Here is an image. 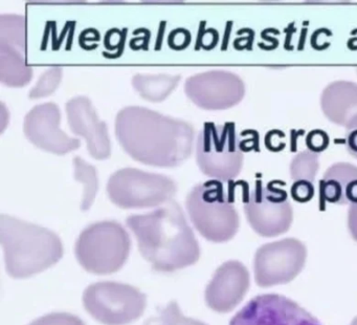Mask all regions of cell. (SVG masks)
Instances as JSON below:
<instances>
[{
    "instance_id": "6",
    "label": "cell",
    "mask_w": 357,
    "mask_h": 325,
    "mask_svg": "<svg viewBox=\"0 0 357 325\" xmlns=\"http://www.w3.org/2000/svg\"><path fill=\"white\" fill-rule=\"evenodd\" d=\"M196 161L199 169L213 180H235L243 167L244 157L234 123L204 124L196 143Z\"/></svg>"
},
{
    "instance_id": "1",
    "label": "cell",
    "mask_w": 357,
    "mask_h": 325,
    "mask_svg": "<svg viewBox=\"0 0 357 325\" xmlns=\"http://www.w3.org/2000/svg\"><path fill=\"white\" fill-rule=\"evenodd\" d=\"M116 136L125 152L146 165L174 168L193 150L194 128L189 122L142 106L121 109Z\"/></svg>"
},
{
    "instance_id": "29",
    "label": "cell",
    "mask_w": 357,
    "mask_h": 325,
    "mask_svg": "<svg viewBox=\"0 0 357 325\" xmlns=\"http://www.w3.org/2000/svg\"><path fill=\"white\" fill-rule=\"evenodd\" d=\"M348 226L351 236L357 243V203L350 205L348 213Z\"/></svg>"
},
{
    "instance_id": "8",
    "label": "cell",
    "mask_w": 357,
    "mask_h": 325,
    "mask_svg": "<svg viewBox=\"0 0 357 325\" xmlns=\"http://www.w3.org/2000/svg\"><path fill=\"white\" fill-rule=\"evenodd\" d=\"M83 305L102 324L126 325L144 314L147 298L132 285L103 281L85 289Z\"/></svg>"
},
{
    "instance_id": "22",
    "label": "cell",
    "mask_w": 357,
    "mask_h": 325,
    "mask_svg": "<svg viewBox=\"0 0 357 325\" xmlns=\"http://www.w3.org/2000/svg\"><path fill=\"white\" fill-rule=\"evenodd\" d=\"M319 167V153L310 150L302 151L292 159L290 174L294 182L307 180L312 182Z\"/></svg>"
},
{
    "instance_id": "30",
    "label": "cell",
    "mask_w": 357,
    "mask_h": 325,
    "mask_svg": "<svg viewBox=\"0 0 357 325\" xmlns=\"http://www.w3.org/2000/svg\"><path fill=\"white\" fill-rule=\"evenodd\" d=\"M344 140H346L347 150L357 159V128L347 131Z\"/></svg>"
},
{
    "instance_id": "9",
    "label": "cell",
    "mask_w": 357,
    "mask_h": 325,
    "mask_svg": "<svg viewBox=\"0 0 357 325\" xmlns=\"http://www.w3.org/2000/svg\"><path fill=\"white\" fill-rule=\"evenodd\" d=\"M244 213L252 230L267 238L287 232L294 220V209L287 192L273 182L266 186L261 180L256 182L254 190L244 201Z\"/></svg>"
},
{
    "instance_id": "26",
    "label": "cell",
    "mask_w": 357,
    "mask_h": 325,
    "mask_svg": "<svg viewBox=\"0 0 357 325\" xmlns=\"http://www.w3.org/2000/svg\"><path fill=\"white\" fill-rule=\"evenodd\" d=\"M292 198L298 203H306L310 201L314 195V186L312 182H307V180H298L294 182L291 186Z\"/></svg>"
},
{
    "instance_id": "15",
    "label": "cell",
    "mask_w": 357,
    "mask_h": 325,
    "mask_svg": "<svg viewBox=\"0 0 357 325\" xmlns=\"http://www.w3.org/2000/svg\"><path fill=\"white\" fill-rule=\"evenodd\" d=\"M68 123L77 136L86 140L87 149L96 159H106L112 154L108 128L98 117L93 103L87 96H78L66 103Z\"/></svg>"
},
{
    "instance_id": "18",
    "label": "cell",
    "mask_w": 357,
    "mask_h": 325,
    "mask_svg": "<svg viewBox=\"0 0 357 325\" xmlns=\"http://www.w3.org/2000/svg\"><path fill=\"white\" fill-rule=\"evenodd\" d=\"M32 67L17 48L0 43V80L10 87H22L32 79Z\"/></svg>"
},
{
    "instance_id": "16",
    "label": "cell",
    "mask_w": 357,
    "mask_h": 325,
    "mask_svg": "<svg viewBox=\"0 0 357 325\" xmlns=\"http://www.w3.org/2000/svg\"><path fill=\"white\" fill-rule=\"evenodd\" d=\"M321 110L329 121L346 128H357V84L335 81L321 92Z\"/></svg>"
},
{
    "instance_id": "4",
    "label": "cell",
    "mask_w": 357,
    "mask_h": 325,
    "mask_svg": "<svg viewBox=\"0 0 357 325\" xmlns=\"http://www.w3.org/2000/svg\"><path fill=\"white\" fill-rule=\"evenodd\" d=\"M185 205L196 230L208 241L227 243L237 234L239 214L219 180L196 185Z\"/></svg>"
},
{
    "instance_id": "23",
    "label": "cell",
    "mask_w": 357,
    "mask_h": 325,
    "mask_svg": "<svg viewBox=\"0 0 357 325\" xmlns=\"http://www.w3.org/2000/svg\"><path fill=\"white\" fill-rule=\"evenodd\" d=\"M62 75H63L62 67L53 66L47 69L41 75L36 85L31 89L29 96L31 99H37L43 98V96H47L53 94L61 83Z\"/></svg>"
},
{
    "instance_id": "2",
    "label": "cell",
    "mask_w": 357,
    "mask_h": 325,
    "mask_svg": "<svg viewBox=\"0 0 357 325\" xmlns=\"http://www.w3.org/2000/svg\"><path fill=\"white\" fill-rule=\"evenodd\" d=\"M126 224L137 237L139 253L158 272H175L199 259V243L176 201L131 215Z\"/></svg>"
},
{
    "instance_id": "10",
    "label": "cell",
    "mask_w": 357,
    "mask_h": 325,
    "mask_svg": "<svg viewBox=\"0 0 357 325\" xmlns=\"http://www.w3.org/2000/svg\"><path fill=\"white\" fill-rule=\"evenodd\" d=\"M306 259V245L298 239L290 237L265 243L255 254V280L261 287L291 282L302 272Z\"/></svg>"
},
{
    "instance_id": "24",
    "label": "cell",
    "mask_w": 357,
    "mask_h": 325,
    "mask_svg": "<svg viewBox=\"0 0 357 325\" xmlns=\"http://www.w3.org/2000/svg\"><path fill=\"white\" fill-rule=\"evenodd\" d=\"M156 323L158 325H208L202 321L183 316L178 304L175 301L170 302L160 310Z\"/></svg>"
},
{
    "instance_id": "12",
    "label": "cell",
    "mask_w": 357,
    "mask_h": 325,
    "mask_svg": "<svg viewBox=\"0 0 357 325\" xmlns=\"http://www.w3.org/2000/svg\"><path fill=\"white\" fill-rule=\"evenodd\" d=\"M229 325L323 324L294 300L278 294H263L246 303Z\"/></svg>"
},
{
    "instance_id": "7",
    "label": "cell",
    "mask_w": 357,
    "mask_h": 325,
    "mask_svg": "<svg viewBox=\"0 0 357 325\" xmlns=\"http://www.w3.org/2000/svg\"><path fill=\"white\" fill-rule=\"evenodd\" d=\"M110 201L123 209L158 207L172 201L177 185L172 178L135 168L114 172L107 187Z\"/></svg>"
},
{
    "instance_id": "20",
    "label": "cell",
    "mask_w": 357,
    "mask_h": 325,
    "mask_svg": "<svg viewBox=\"0 0 357 325\" xmlns=\"http://www.w3.org/2000/svg\"><path fill=\"white\" fill-rule=\"evenodd\" d=\"M28 31L26 20L20 15L3 14L0 17V43L26 50Z\"/></svg>"
},
{
    "instance_id": "11",
    "label": "cell",
    "mask_w": 357,
    "mask_h": 325,
    "mask_svg": "<svg viewBox=\"0 0 357 325\" xmlns=\"http://www.w3.org/2000/svg\"><path fill=\"white\" fill-rule=\"evenodd\" d=\"M188 98L206 110H223L241 102L245 94L243 80L229 71L214 69L188 78Z\"/></svg>"
},
{
    "instance_id": "14",
    "label": "cell",
    "mask_w": 357,
    "mask_h": 325,
    "mask_svg": "<svg viewBox=\"0 0 357 325\" xmlns=\"http://www.w3.org/2000/svg\"><path fill=\"white\" fill-rule=\"evenodd\" d=\"M250 285V273L242 262H225L217 268L206 287V304L214 312H231L245 297Z\"/></svg>"
},
{
    "instance_id": "13",
    "label": "cell",
    "mask_w": 357,
    "mask_h": 325,
    "mask_svg": "<svg viewBox=\"0 0 357 325\" xmlns=\"http://www.w3.org/2000/svg\"><path fill=\"white\" fill-rule=\"evenodd\" d=\"M61 113L53 102L43 103L24 117V131L28 140L41 150L63 155L81 146L80 140L68 136L60 128Z\"/></svg>"
},
{
    "instance_id": "28",
    "label": "cell",
    "mask_w": 357,
    "mask_h": 325,
    "mask_svg": "<svg viewBox=\"0 0 357 325\" xmlns=\"http://www.w3.org/2000/svg\"><path fill=\"white\" fill-rule=\"evenodd\" d=\"M191 35L189 31L183 29H177L172 31L169 36V45L174 50H183L189 45Z\"/></svg>"
},
{
    "instance_id": "19",
    "label": "cell",
    "mask_w": 357,
    "mask_h": 325,
    "mask_svg": "<svg viewBox=\"0 0 357 325\" xmlns=\"http://www.w3.org/2000/svg\"><path fill=\"white\" fill-rule=\"evenodd\" d=\"M181 75L158 73V75H139L132 78L133 87L150 102H162L164 101L181 81Z\"/></svg>"
},
{
    "instance_id": "32",
    "label": "cell",
    "mask_w": 357,
    "mask_h": 325,
    "mask_svg": "<svg viewBox=\"0 0 357 325\" xmlns=\"http://www.w3.org/2000/svg\"><path fill=\"white\" fill-rule=\"evenodd\" d=\"M350 325H357V317H355V318L353 319V321L351 322Z\"/></svg>"
},
{
    "instance_id": "27",
    "label": "cell",
    "mask_w": 357,
    "mask_h": 325,
    "mask_svg": "<svg viewBox=\"0 0 357 325\" xmlns=\"http://www.w3.org/2000/svg\"><path fill=\"white\" fill-rule=\"evenodd\" d=\"M306 145L310 151L321 152L329 145V136L323 130L315 129L309 132L306 138Z\"/></svg>"
},
{
    "instance_id": "5",
    "label": "cell",
    "mask_w": 357,
    "mask_h": 325,
    "mask_svg": "<svg viewBox=\"0 0 357 325\" xmlns=\"http://www.w3.org/2000/svg\"><path fill=\"white\" fill-rule=\"evenodd\" d=\"M131 249L128 232L114 220L98 222L81 232L75 247L80 266L87 272L107 275L126 263Z\"/></svg>"
},
{
    "instance_id": "21",
    "label": "cell",
    "mask_w": 357,
    "mask_h": 325,
    "mask_svg": "<svg viewBox=\"0 0 357 325\" xmlns=\"http://www.w3.org/2000/svg\"><path fill=\"white\" fill-rule=\"evenodd\" d=\"M73 164L75 169L74 178L84 186L81 209L83 211H87L95 201L96 195L99 190L97 170L80 157H75Z\"/></svg>"
},
{
    "instance_id": "17",
    "label": "cell",
    "mask_w": 357,
    "mask_h": 325,
    "mask_svg": "<svg viewBox=\"0 0 357 325\" xmlns=\"http://www.w3.org/2000/svg\"><path fill=\"white\" fill-rule=\"evenodd\" d=\"M321 198L336 205L357 203V167L338 161L326 170L319 180Z\"/></svg>"
},
{
    "instance_id": "31",
    "label": "cell",
    "mask_w": 357,
    "mask_h": 325,
    "mask_svg": "<svg viewBox=\"0 0 357 325\" xmlns=\"http://www.w3.org/2000/svg\"><path fill=\"white\" fill-rule=\"evenodd\" d=\"M146 325H158V323H156V318L152 319V320L148 321L147 323H146Z\"/></svg>"
},
{
    "instance_id": "25",
    "label": "cell",
    "mask_w": 357,
    "mask_h": 325,
    "mask_svg": "<svg viewBox=\"0 0 357 325\" xmlns=\"http://www.w3.org/2000/svg\"><path fill=\"white\" fill-rule=\"evenodd\" d=\"M30 325H85L79 317L68 312H52L31 323Z\"/></svg>"
},
{
    "instance_id": "3",
    "label": "cell",
    "mask_w": 357,
    "mask_h": 325,
    "mask_svg": "<svg viewBox=\"0 0 357 325\" xmlns=\"http://www.w3.org/2000/svg\"><path fill=\"white\" fill-rule=\"evenodd\" d=\"M0 243L6 270L13 278L43 272L63 256L61 239L53 231L5 214L0 217Z\"/></svg>"
}]
</instances>
